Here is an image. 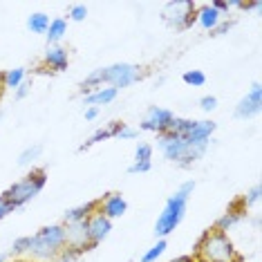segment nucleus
<instances>
[{
  "mask_svg": "<svg viewBox=\"0 0 262 262\" xmlns=\"http://www.w3.org/2000/svg\"><path fill=\"white\" fill-rule=\"evenodd\" d=\"M99 202H101L99 211L103 213L108 220L123 217L128 213V202H126V198H123L121 193H105Z\"/></svg>",
  "mask_w": 262,
  "mask_h": 262,
  "instance_id": "15",
  "label": "nucleus"
},
{
  "mask_svg": "<svg viewBox=\"0 0 262 262\" xmlns=\"http://www.w3.org/2000/svg\"><path fill=\"white\" fill-rule=\"evenodd\" d=\"M65 249L74 251L76 255H83L88 251H92V244L88 242V231L85 222H74V224H65Z\"/></svg>",
  "mask_w": 262,
  "mask_h": 262,
  "instance_id": "10",
  "label": "nucleus"
},
{
  "mask_svg": "<svg viewBox=\"0 0 262 262\" xmlns=\"http://www.w3.org/2000/svg\"><path fill=\"white\" fill-rule=\"evenodd\" d=\"M29 92H32V81H23L14 90V97H16V101H23V99L29 97Z\"/></svg>",
  "mask_w": 262,
  "mask_h": 262,
  "instance_id": "32",
  "label": "nucleus"
},
{
  "mask_svg": "<svg viewBox=\"0 0 262 262\" xmlns=\"http://www.w3.org/2000/svg\"><path fill=\"white\" fill-rule=\"evenodd\" d=\"M29 249H32V235H20L16 237L14 244H11V255H23V253H29Z\"/></svg>",
  "mask_w": 262,
  "mask_h": 262,
  "instance_id": "27",
  "label": "nucleus"
},
{
  "mask_svg": "<svg viewBox=\"0 0 262 262\" xmlns=\"http://www.w3.org/2000/svg\"><path fill=\"white\" fill-rule=\"evenodd\" d=\"M152 152H155L152 144H148V141H137L133 164H148V162H152Z\"/></svg>",
  "mask_w": 262,
  "mask_h": 262,
  "instance_id": "22",
  "label": "nucleus"
},
{
  "mask_svg": "<svg viewBox=\"0 0 262 262\" xmlns=\"http://www.w3.org/2000/svg\"><path fill=\"white\" fill-rule=\"evenodd\" d=\"M3 117H5V115H3V112H0V121H3Z\"/></svg>",
  "mask_w": 262,
  "mask_h": 262,
  "instance_id": "38",
  "label": "nucleus"
},
{
  "mask_svg": "<svg viewBox=\"0 0 262 262\" xmlns=\"http://www.w3.org/2000/svg\"><path fill=\"white\" fill-rule=\"evenodd\" d=\"M0 262H7V253H0Z\"/></svg>",
  "mask_w": 262,
  "mask_h": 262,
  "instance_id": "37",
  "label": "nucleus"
},
{
  "mask_svg": "<svg viewBox=\"0 0 262 262\" xmlns=\"http://www.w3.org/2000/svg\"><path fill=\"white\" fill-rule=\"evenodd\" d=\"M99 112H101V108H94V105H90V108H85V121H94V119L99 117Z\"/></svg>",
  "mask_w": 262,
  "mask_h": 262,
  "instance_id": "36",
  "label": "nucleus"
},
{
  "mask_svg": "<svg viewBox=\"0 0 262 262\" xmlns=\"http://www.w3.org/2000/svg\"><path fill=\"white\" fill-rule=\"evenodd\" d=\"M182 81L190 88H202L206 83V74L202 72V70H186V72L182 74Z\"/></svg>",
  "mask_w": 262,
  "mask_h": 262,
  "instance_id": "26",
  "label": "nucleus"
},
{
  "mask_svg": "<svg viewBox=\"0 0 262 262\" xmlns=\"http://www.w3.org/2000/svg\"><path fill=\"white\" fill-rule=\"evenodd\" d=\"M260 195H262V188H260V184H255L253 188H249L247 190V195H242V200H244V204L249 206H253V204H258L260 202Z\"/></svg>",
  "mask_w": 262,
  "mask_h": 262,
  "instance_id": "29",
  "label": "nucleus"
},
{
  "mask_svg": "<svg viewBox=\"0 0 262 262\" xmlns=\"http://www.w3.org/2000/svg\"><path fill=\"white\" fill-rule=\"evenodd\" d=\"M137 137H139V130L133 128V126H128V123H126V128H123L121 133H119L117 139H121V141H130V139H137Z\"/></svg>",
  "mask_w": 262,
  "mask_h": 262,
  "instance_id": "34",
  "label": "nucleus"
},
{
  "mask_svg": "<svg viewBox=\"0 0 262 262\" xmlns=\"http://www.w3.org/2000/svg\"><path fill=\"white\" fill-rule=\"evenodd\" d=\"M235 25V20H220V25L213 29V32H208V36H224V34H229L231 32V27Z\"/></svg>",
  "mask_w": 262,
  "mask_h": 262,
  "instance_id": "31",
  "label": "nucleus"
},
{
  "mask_svg": "<svg viewBox=\"0 0 262 262\" xmlns=\"http://www.w3.org/2000/svg\"><path fill=\"white\" fill-rule=\"evenodd\" d=\"M220 20H222V14H217L211 5H198V25L204 29V32H213Z\"/></svg>",
  "mask_w": 262,
  "mask_h": 262,
  "instance_id": "18",
  "label": "nucleus"
},
{
  "mask_svg": "<svg viewBox=\"0 0 262 262\" xmlns=\"http://www.w3.org/2000/svg\"><path fill=\"white\" fill-rule=\"evenodd\" d=\"M193 190H195V182L186 180L168 200H166L162 213L157 215V222H155V231H152L157 240H166V237L184 222L186 208H188V200H190V195H193Z\"/></svg>",
  "mask_w": 262,
  "mask_h": 262,
  "instance_id": "1",
  "label": "nucleus"
},
{
  "mask_svg": "<svg viewBox=\"0 0 262 262\" xmlns=\"http://www.w3.org/2000/svg\"><path fill=\"white\" fill-rule=\"evenodd\" d=\"M47 27H50V16L43 14V11H36V14L27 16V29L32 34H45Z\"/></svg>",
  "mask_w": 262,
  "mask_h": 262,
  "instance_id": "20",
  "label": "nucleus"
},
{
  "mask_svg": "<svg viewBox=\"0 0 262 262\" xmlns=\"http://www.w3.org/2000/svg\"><path fill=\"white\" fill-rule=\"evenodd\" d=\"M45 184H47L45 168H32L23 180L14 182L9 188H5L3 195H0V200L7 202V204H11L16 211H18V208H23L27 202H32L36 198L40 190L45 188Z\"/></svg>",
  "mask_w": 262,
  "mask_h": 262,
  "instance_id": "4",
  "label": "nucleus"
},
{
  "mask_svg": "<svg viewBox=\"0 0 262 262\" xmlns=\"http://www.w3.org/2000/svg\"><path fill=\"white\" fill-rule=\"evenodd\" d=\"M88 14L90 11H88L85 5H72L68 11V23H83L88 18Z\"/></svg>",
  "mask_w": 262,
  "mask_h": 262,
  "instance_id": "28",
  "label": "nucleus"
},
{
  "mask_svg": "<svg viewBox=\"0 0 262 262\" xmlns=\"http://www.w3.org/2000/svg\"><path fill=\"white\" fill-rule=\"evenodd\" d=\"M162 18L166 25L177 29V32L190 29L198 23V3H193V0H170L164 5Z\"/></svg>",
  "mask_w": 262,
  "mask_h": 262,
  "instance_id": "6",
  "label": "nucleus"
},
{
  "mask_svg": "<svg viewBox=\"0 0 262 262\" xmlns=\"http://www.w3.org/2000/svg\"><path fill=\"white\" fill-rule=\"evenodd\" d=\"M126 128V123L123 121H110V123H105V126H101L97 128L94 133L88 137L85 141L79 146V152H85V150H90L92 146H97L101 144V141H105V139H112V137H119V133Z\"/></svg>",
  "mask_w": 262,
  "mask_h": 262,
  "instance_id": "14",
  "label": "nucleus"
},
{
  "mask_svg": "<svg viewBox=\"0 0 262 262\" xmlns=\"http://www.w3.org/2000/svg\"><path fill=\"white\" fill-rule=\"evenodd\" d=\"M198 126L195 119H184V117H175L170 123V133L180 135V137H186L188 133H193V128Z\"/></svg>",
  "mask_w": 262,
  "mask_h": 262,
  "instance_id": "23",
  "label": "nucleus"
},
{
  "mask_svg": "<svg viewBox=\"0 0 262 262\" xmlns=\"http://www.w3.org/2000/svg\"><path fill=\"white\" fill-rule=\"evenodd\" d=\"M65 34H68V18H61V16L52 18L50 27H47V32H45L47 45H58L65 38Z\"/></svg>",
  "mask_w": 262,
  "mask_h": 262,
  "instance_id": "19",
  "label": "nucleus"
},
{
  "mask_svg": "<svg viewBox=\"0 0 262 262\" xmlns=\"http://www.w3.org/2000/svg\"><path fill=\"white\" fill-rule=\"evenodd\" d=\"M14 211H16L14 206L7 204V202H3V200H0V220H5V217L9 215V213H14Z\"/></svg>",
  "mask_w": 262,
  "mask_h": 262,
  "instance_id": "35",
  "label": "nucleus"
},
{
  "mask_svg": "<svg viewBox=\"0 0 262 262\" xmlns=\"http://www.w3.org/2000/svg\"><path fill=\"white\" fill-rule=\"evenodd\" d=\"M217 105H220V101H217V97H213V94H206V97L200 99V108L204 110V112L217 110Z\"/></svg>",
  "mask_w": 262,
  "mask_h": 262,
  "instance_id": "30",
  "label": "nucleus"
},
{
  "mask_svg": "<svg viewBox=\"0 0 262 262\" xmlns=\"http://www.w3.org/2000/svg\"><path fill=\"white\" fill-rule=\"evenodd\" d=\"M85 231H88V242H90L92 247H99V244L110 235L112 220H108L101 211H97L85 220Z\"/></svg>",
  "mask_w": 262,
  "mask_h": 262,
  "instance_id": "11",
  "label": "nucleus"
},
{
  "mask_svg": "<svg viewBox=\"0 0 262 262\" xmlns=\"http://www.w3.org/2000/svg\"><path fill=\"white\" fill-rule=\"evenodd\" d=\"M175 117H177V115H175L172 110H168V108L150 105V108L146 110L144 121L139 123V128H137V130H141V133L164 135V133H168V130H170V123H172V119H175Z\"/></svg>",
  "mask_w": 262,
  "mask_h": 262,
  "instance_id": "8",
  "label": "nucleus"
},
{
  "mask_svg": "<svg viewBox=\"0 0 262 262\" xmlns=\"http://www.w3.org/2000/svg\"><path fill=\"white\" fill-rule=\"evenodd\" d=\"M65 249V224H47L32 235L29 255L36 260H56V255Z\"/></svg>",
  "mask_w": 262,
  "mask_h": 262,
  "instance_id": "5",
  "label": "nucleus"
},
{
  "mask_svg": "<svg viewBox=\"0 0 262 262\" xmlns=\"http://www.w3.org/2000/svg\"><path fill=\"white\" fill-rule=\"evenodd\" d=\"M195 260L198 262H242L235 244L231 242L229 233L217 229H206L195 242Z\"/></svg>",
  "mask_w": 262,
  "mask_h": 262,
  "instance_id": "2",
  "label": "nucleus"
},
{
  "mask_svg": "<svg viewBox=\"0 0 262 262\" xmlns=\"http://www.w3.org/2000/svg\"><path fill=\"white\" fill-rule=\"evenodd\" d=\"M247 211H249V208H247V204H244L242 198L233 200V202H231V206L226 208L224 215L217 217V222H215L213 229H217V231H222V233H226V231H231L233 226H237L244 217H247Z\"/></svg>",
  "mask_w": 262,
  "mask_h": 262,
  "instance_id": "13",
  "label": "nucleus"
},
{
  "mask_svg": "<svg viewBox=\"0 0 262 262\" xmlns=\"http://www.w3.org/2000/svg\"><path fill=\"white\" fill-rule=\"evenodd\" d=\"M23 81H27V70L25 68H14V70H7L3 74V85L9 88V90H16Z\"/></svg>",
  "mask_w": 262,
  "mask_h": 262,
  "instance_id": "21",
  "label": "nucleus"
},
{
  "mask_svg": "<svg viewBox=\"0 0 262 262\" xmlns=\"http://www.w3.org/2000/svg\"><path fill=\"white\" fill-rule=\"evenodd\" d=\"M105 76V85L115 88V90H123V88L135 85L137 81H141L146 76L144 65H135V63H112L108 68H103Z\"/></svg>",
  "mask_w": 262,
  "mask_h": 262,
  "instance_id": "7",
  "label": "nucleus"
},
{
  "mask_svg": "<svg viewBox=\"0 0 262 262\" xmlns=\"http://www.w3.org/2000/svg\"><path fill=\"white\" fill-rule=\"evenodd\" d=\"M43 155V144H32L18 155V166H32Z\"/></svg>",
  "mask_w": 262,
  "mask_h": 262,
  "instance_id": "24",
  "label": "nucleus"
},
{
  "mask_svg": "<svg viewBox=\"0 0 262 262\" xmlns=\"http://www.w3.org/2000/svg\"><path fill=\"white\" fill-rule=\"evenodd\" d=\"M157 148L168 162L182 166V168H188V166H193L195 162H200L208 150V148L188 146L186 141H184V137L170 133V130L164 135H157Z\"/></svg>",
  "mask_w": 262,
  "mask_h": 262,
  "instance_id": "3",
  "label": "nucleus"
},
{
  "mask_svg": "<svg viewBox=\"0 0 262 262\" xmlns=\"http://www.w3.org/2000/svg\"><path fill=\"white\" fill-rule=\"evenodd\" d=\"M117 94L119 92L115 90V88L103 85V88H99V90L85 94V97H83V103H85V108H90V105H94V108H101V105L112 103V101L117 99Z\"/></svg>",
  "mask_w": 262,
  "mask_h": 262,
  "instance_id": "17",
  "label": "nucleus"
},
{
  "mask_svg": "<svg viewBox=\"0 0 262 262\" xmlns=\"http://www.w3.org/2000/svg\"><path fill=\"white\" fill-rule=\"evenodd\" d=\"M101 206L99 200H90L85 204H79V206H72L63 213V224H74V222H85L92 213H97Z\"/></svg>",
  "mask_w": 262,
  "mask_h": 262,
  "instance_id": "16",
  "label": "nucleus"
},
{
  "mask_svg": "<svg viewBox=\"0 0 262 262\" xmlns=\"http://www.w3.org/2000/svg\"><path fill=\"white\" fill-rule=\"evenodd\" d=\"M70 65V52L61 45H47L45 54H43V68L38 72H52V74H58V72H65Z\"/></svg>",
  "mask_w": 262,
  "mask_h": 262,
  "instance_id": "12",
  "label": "nucleus"
},
{
  "mask_svg": "<svg viewBox=\"0 0 262 262\" xmlns=\"http://www.w3.org/2000/svg\"><path fill=\"white\" fill-rule=\"evenodd\" d=\"M150 168H152V162H148V164H130L128 172L130 175H144V172H150Z\"/></svg>",
  "mask_w": 262,
  "mask_h": 262,
  "instance_id": "33",
  "label": "nucleus"
},
{
  "mask_svg": "<svg viewBox=\"0 0 262 262\" xmlns=\"http://www.w3.org/2000/svg\"><path fill=\"white\" fill-rule=\"evenodd\" d=\"M166 249H168V242H166V240H157L150 249H148V251H144V255H141V262H157L164 255Z\"/></svg>",
  "mask_w": 262,
  "mask_h": 262,
  "instance_id": "25",
  "label": "nucleus"
},
{
  "mask_svg": "<svg viewBox=\"0 0 262 262\" xmlns=\"http://www.w3.org/2000/svg\"><path fill=\"white\" fill-rule=\"evenodd\" d=\"M262 112V85L258 81L251 85V90L247 92V97H242L240 101H237V105H235V119H251L255 115H260Z\"/></svg>",
  "mask_w": 262,
  "mask_h": 262,
  "instance_id": "9",
  "label": "nucleus"
}]
</instances>
